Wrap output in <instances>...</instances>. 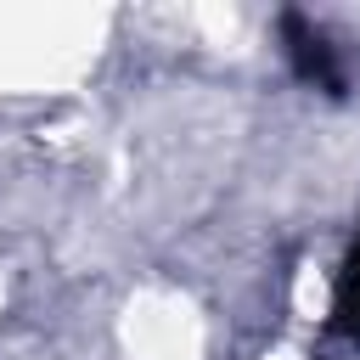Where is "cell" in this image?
Here are the masks:
<instances>
[{
    "instance_id": "6da1fadb",
    "label": "cell",
    "mask_w": 360,
    "mask_h": 360,
    "mask_svg": "<svg viewBox=\"0 0 360 360\" xmlns=\"http://www.w3.org/2000/svg\"><path fill=\"white\" fill-rule=\"evenodd\" d=\"M281 45H287V62H292V73H298L304 84H315V90H326V96H343L338 51H332V39H326L309 17L287 11V17H281Z\"/></svg>"
},
{
    "instance_id": "7a4b0ae2",
    "label": "cell",
    "mask_w": 360,
    "mask_h": 360,
    "mask_svg": "<svg viewBox=\"0 0 360 360\" xmlns=\"http://www.w3.org/2000/svg\"><path fill=\"white\" fill-rule=\"evenodd\" d=\"M332 321H338L343 338L360 343V242L349 248V259H343V270H338V287H332Z\"/></svg>"
}]
</instances>
